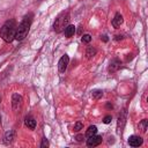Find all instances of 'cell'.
I'll use <instances>...</instances> for the list:
<instances>
[{"label":"cell","mask_w":148,"mask_h":148,"mask_svg":"<svg viewBox=\"0 0 148 148\" xmlns=\"http://www.w3.org/2000/svg\"><path fill=\"white\" fill-rule=\"evenodd\" d=\"M16 22L14 18L7 20L3 25L0 29V37L6 42V43H12L15 39V34H16Z\"/></svg>","instance_id":"obj_1"},{"label":"cell","mask_w":148,"mask_h":148,"mask_svg":"<svg viewBox=\"0 0 148 148\" xmlns=\"http://www.w3.org/2000/svg\"><path fill=\"white\" fill-rule=\"evenodd\" d=\"M31 22H32V14L25 15V16L23 17V20L21 21V23H20V24L17 25V28H16V34H15V39H16V40H22V39H24V37H25V36L28 35V32H29Z\"/></svg>","instance_id":"obj_2"},{"label":"cell","mask_w":148,"mask_h":148,"mask_svg":"<svg viewBox=\"0 0 148 148\" xmlns=\"http://www.w3.org/2000/svg\"><path fill=\"white\" fill-rule=\"evenodd\" d=\"M69 22V13L68 12H62L54 21L53 23V29L56 32H61L62 30H65V28L68 25Z\"/></svg>","instance_id":"obj_3"},{"label":"cell","mask_w":148,"mask_h":148,"mask_svg":"<svg viewBox=\"0 0 148 148\" xmlns=\"http://www.w3.org/2000/svg\"><path fill=\"white\" fill-rule=\"evenodd\" d=\"M22 96L20 94H13L12 96V108H13V111L14 112H17L21 110V106H22Z\"/></svg>","instance_id":"obj_4"},{"label":"cell","mask_w":148,"mask_h":148,"mask_svg":"<svg viewBox=\"0 0 148 148\" xmlns=\"http://www.w3.org/2000/svg\"><path fill=\"white\" fill-rule=\"evenodd\" d=\"M68 62H69V57L67 54H64L59 59V61H58V69H59L60 73H65V71L67 69Z\"/></svg>","instance_id":"obj_5"},{"label":"cell","mask_w":148,"mask_h":148,"mask_svg":"<svg viewBox=\"0 0 148 148\" xmlns=\"http://www.w3.org/2000/svg\"><path fill=\"white\" fill-rule=\"evenodd\" d=\"M103 139L101 135H91L87 139V146L88 147H96V146H99L102 143Z\"/></svg>","instance_id":"obj_6"},{"label":"cell","mask_w":148,"mask_h":148,"mask_svg":"<svg viewBox=\"0 0 148 148\" xmlns=\"http://www.w3.org/2000/svg\"><path fill=\"white\" fill-rule=\"evenodd\" d=\"M125 123H126V110H123V112L118 117V123H117V132L119 134H121Z\"/></svg>","instance_id":"obj_7"},{"label":"cell","mask_w":148,"mask_h":148,"mask_svg":"<svg viewBox=\"0 0 148 148\" xmlns=\"http://www.w3.org/2000/svg\"><path fill=\"white\" fill-rule=\"evenodd\" d=\"M142 142H143V140H142L141 136L131 135V136L128 138V145H130L131 147H139V146L142 145Z\"/></svg>","instance_id":"obj_8"},{"label":"cell","mask_w":148,"mask_h":148,"mask_svg":"<svg viewBox=\"0 0 148 148\" xmlns=\"http://www.w3.org/2000/svg\"><path fill=\"white\" fill-rule=\"evenodd\" d=\"M123 22H124V18H123V15H121L120 13H117V14L114 15V17L112 18V25H113L116 29L120 28V25L123 24Z\"/></svg>","instance_id":"obj_9"},{"label":"cell","mask_w":148,"mask_h":148,"mask_svg":"<svg viewBox=\"0 0 148 148\" xmlns=\"http://www.w3.org/2000/svg\"><path fill=\"white\" fill-rule=\"evenodd\" d=\"M14 139H15V132L13 130H9L6 132V134L3 136V142H5V145H9L13 142Z\"/></svg>","instance_id":"obj_10"},{"label":"cell","mask_w":148,"mask_h":148,"mask_svg":"<svg viewBox=\"0 0 148 148\" xmlns=\"http://www.w3.org/2000/svg\"><path fill=\"white\" fill-rule=\"evenodd\" d=\"M120 67V61L118 59H113L111 62H110V66H109V72L111 73H114L116 71H118Z\"/></svg>","instance_id":"obj_11"},{"label":"cell","mask_w":148,"mask_h":148,"mask_svg":"<svg viewBox=\"0 0 148 148\" xmlns=\"http://www.w3.org/2000/svg\"><path fill=\"white\" fill-rule=\"evenodd\" d=\"M24 124L30 130H35L36 128V120L32 118V117H25L24 119Z\"/></svg>","instance_id":"obj_12"},{"label":"cell","mask_w":148,"mask_h":148,"mask_svg":"<svg viewBox=\"0 0 148 148\" xmlns=\"http://www.w3.org/2000/svg\"><path fill=\"white\" fill-rule=\"evenodd\" d=\"M74 34H75V27H74L73 24H68V25L65 28V36H66L67 38H69V37H72Z\"/></svg>","instance_id":"obj_13"},{"label":"cell","mask_w":148,"mask_h":148,"mask_svg":"<svg viewBox=\"0 0 148 148\" xmlns=\"http://www.w3.org/2000/svg\"><path fill=\"white\" fill-rule=\"evenodd\" d=\"M96 133H97V127H96L95 125H91V126L88 127V130H87V132H86V136L89 138V136H91V135H95Z\"/></svg>","instance_id":"obj_14"},{"label":"cell","mask_w":148,"mask_h":148,"mask_svg":"<svg viewBox=\"0 0 148 148\" xmlns=\"http://www.w3.org/2000/svg\"><path fill=\"white\" fill-rule=\"evenodd\" d=\"M96 49L95 47H92V46H89V47H87V50H86V56H87V58L88 59H90V58H92L95 54H96Z\"/></svg>","instance_id":"obj_15"},{"label":"cell","mask_w":148,"mask_h":148,"mask_svg":"<svg viewBox=\"0 0 148 148\" xmlns=\"http://www.w3.org/2000/svg\"><path fill=\"white\" fill-rule=\"evenodd\" d=\"M91 96H92V98H94V99H99V98L103 96V91H102V90H99V89L92 90Z\"/></svg>","instance_id":"obj_16"},{"label":"cell","mask_w":148,"mask_h":148,"mask_svg":"<svg viewBox=\"0 0 148 148\" xmlns=\"http://www.w3.org/2000/svg\"><path fill=\"white\" fill-rule=\"evenodd\" d=\"M147 126H148V120L147 119H142L140 123H139V127L142 132H146L147 131Z\"/></svg>","instance_id":"obj_17"},{"label":"cell","mask_w":148,"mask_h":148,"mask_svg":"<svg viewBox=\"0 0 148 148\" xmlns=\"http://www.w3.org/2000/svg\"><path fill=\"white\" fill-rule=\"evenodd\" d=\"M81 40H82V43H90L91 42V36L90 35H83L82 36V38H81Z\"/></svg>","instance_id":"obj_18"},{"label":"cell","mask_w":148,"mask_h":148,"mask_svg":"<svg viewBox=\"0 0 148 148\" xmlns=\"http://www.w3.org/2000/svg\"><path fill=\"white\" fill-rule=\"evenodd\" d=\"M82 128H83V124H82V123H80V121L75 123V125H74V131H75V132H79V131H81Z\"/></svg>","instance_id":"obj_19"},{"label":"cell","mask_w":148,"mask_h":148,"mask_svg":"<svg viewBox=\"0 0 148 148\" xmlns=\"http://www.w3.org/2000/svg\"><path fill=\"white\" fill-rule=\"evenodd\" d=\"M46 147H49V141H47L46 138H43L42 143H40V148H46Z\"/></svg>","instance_id":"obj_20"},{"label":"cell","mask_w":148,"mask_h":148,"mask_svg":"<svg viewBox=\"0 0 148 148\" xmlns=\"http://www.w3.org/2000/svg\"><path fill=\"white\" fill-rule=\"evenodd\" d=\"M111 120H112V117H111L110 114H108V116H105V117H104L103 123H104V124H109V123H111Z\"/></svg>","instance_id":"obj_21"},{"label":"cell","mask_w":148,"mask_h":148,"mask_svg":"<svg viewBox=\"0 0 148 148\" xmlns=\"http://www.w3.org/2000/svg\"><path fill=\"white\" fill-rule=\"evenodd\" d=\"M75 139H76V141H79V142H80V141H82V140H83V135L79 134V135H76V138H75Z\"/></svg>","instance_id":"obj_22"},{"label":"cell","mask_w":148,"mask_h":148,"mask_svg":"<svg viewBox=\"0 0 148 148\" xmlns=\"http://www.w3.org/2000/svg\"><path fill=\"white\" fill-rule=\"evenodd\" d=\"M101 38H102V39H103L104 42H108V40H109V38H108V36H105V35H104V36H102Z\"/></svg>","instance_id":"obj_23"},{"label":"cell","mask_w":148,"mask_h":148,"mask_svg":"<svg viewBox=\"0 0 148 148\" xmlns=\"http://www.w3.org/2000/svg\"><path fill=\"white\" fill-rule=\"evenodd\" d=\"M106 108H108V109H112V108H113V105H112V104H110V103H106Z\"/></svg>","instance_id":"obj_24"},{"label":"cell","mask_w":148,"mask_h":148,"mask_svg":"<svg viewBox=\"0 0 148 148\" xmlns=\"http://www.w3.org/2000/svg\"><path fill=\"white\" fill-rule=\"evenodd\" d=\"M116 39H117V40H119V39H121V36H116Z\"/></svg>","instance_id":"obj_25"},{"label":"cell","mask_w":148,"mask_h":148,"mask_svg":"<svg viewBox=\"0 0 148 148\" xmlns=\"http://www.w3.org/2000/svg\"><path fill=\"white\" fill-rule=\"evenodd\" d=\"M0 102H1V96H0Z\"/></svg>","instance_id":"obj_26"}]
</instances>
